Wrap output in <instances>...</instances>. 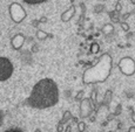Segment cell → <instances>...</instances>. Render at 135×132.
Returning <instances> with one entry per match:
<instances>
[{"label": "cell", "instance_id": "6da1fadb", "mask_svg": "<svg viewBox=\"0 0 135 132\" xmlns=\"http://www.w3.org/2000/svg\"><path fill=\"white\" fill-rule=\"evenodd\" d=\"M59 102V88L52 78H42L34 84L31 95L24 102L25 105L31 108L48 109L58 104Z\"/></svg>", "mask_w": 135, "mask_h": 132}, {"label": "cell", "instance_id": "7a4b0ae2", "mask_svg": "<svg viewBox=\"0 0 135 132\" xmlns=\"http://www.w3.org/2000/svg\"><path fill=\"white\" fill-rule=\"evenodd\" d=\"M112 68H113V59L108 53H105L100 56V59L84 71L82 83L84 84H97L103 83L109 77Z\"/></svg>", "mask_w": 135, "mask_h": 132}, {"label": "cell", "instance_id": "3957f363", "mask_svg": "<svg viewBox=\"0 0 135 132\" xmlns=\"http://www.w3.org/2000/svg\"><path fill=\"white\" fill-rule=\"evenodd\" d=\"M13 64L9 59L5 56H0V82L7 81L13 75Z\"/></svg>", "mask_w": 135, "mask_h": 132}, {"label": "cell", "instance_id": "277c9868", "mask_svg": "<svg viewBox=\"0 0 135 132\" xmlns=\"http://www.w3.org/2000/svg\"><path fill=\"white\" fill-rule=\"evenodd\" d=\"M118 67L119 70L126 76H132L135 74V61L134 59L129 57V56H124V57L120 59Z\"/></svg>", "mask_w": 135, "mask_h": 132}, {"label": "cell", "instance_id": "5b68a950", "mask_svg": "<svg viewBox=\"0 0 135 132\" xmlns=\"http://www.w3.org/2000/svg\"><path fill=\"white\" fill-rule=\"evenodd\" d=\"M9 15H11V19L15 22V24H20V22L26 18L27 13H26L24 7H22L20 4L13 2V4H11V6H9Z\"/></svg>", "mask_w": 135, "mask_h": 132}, {"label": "cell", "instance_id": "8992f818", "mask_svg": "<svg viewBox=\"0 0 135 132\" xmlns=\"http://www.w3.org/2000/svg\"><path fill=\"white\" fill-rule=\"evenodd\" d=\"M93 112V105L90 98H84L80 104V117L81 118H87L92 115Z\"/></svg>", "mask_w": 135, "mask_h": 132}, {"label": "cell", "instance_id": "52a82bcc", "mask_svg": "<svg viewBox=\"0 0 135 132\" xmlns=\"http://www.w3.org/2000/svg\"><path fill=\"white\" fill-rule=\"evenodd\" d=\"M24 42H25V36L22 34L14 35L11 40V45H12L13 49H15V50H18V49L21 48L22 45H24Z\"/></svg>", "mask_w": 135, "mask_h": 132}, {"label": "cell", "instance_id": "ba28073f", "mask_svg": "<svg viewBox=\"0 0 135 132\" xmlns=\"http://www.w3.org/2000/svg\"><path fill=\"white\" fill-rule=\"evenodd\" d=\"M75 11H76L75 6H74V5H72V7H69V8L67 9V11H65V12L61 14V20H62L64 22H68L69 20H71L72 18L74 17Z\"/></svg>", "mask_w": 135, "mask_h": 132}, {"label": "cell", "instance_id": "9c48e42d", "mask_svg": "<svg viewBox=\"0 0 135 132\" xmlns=\"http://www.w3.org/2000/svg\"><path fill=\"white\" fill-rule=\"evenodd\" d=\"M101 32H102L105 35H109V34H112V33L114 32V26L112 25V24H106V25L102 27Z\"/></svg>", "mask_w": 135, "mask_h": 132}, {"label": "cell", "instance_id": "30bf717a", "mask_svg": "<svg viewBox=\"0 0 135 132\" xmlns=\"http://www.w3.org/2000/svg\"><path fill=\"white\" fill-rule=\"evenodd\" d=\"M112 97H113V92L110 90H107L105 94V97H103V101H102V104L103 105H108L112 101Z\"/></svg>", "mask_w": 135, "mask_h": 132}, {"label": "cell", "instance_id": "8fae6325", "mask_svg": "<svg viewBox=\"0 0 135 132\" xmlns=\"http://www.w3.org/2000/svg\"><path fill=\"white\" fill-rule=\"evenodd\" d=\"M72 117H73V116H72V113H71V111H65V113H64V117H62V119L60 120V123L61 124H66L67 122H68L69 119H72Z\"/></svg>", "mask_w": 135, "mask_h": 132}, {"label": "cell", "instance_id": "7c38bea8", "mask_svg": "<svg viewBox=\"0 0 135 132\" xmlns=\"http://www.w3.org/2000/svg\"><path fill=\"white\" fill-rule=\"evenodd\" d=\"M99 51H100V46H99L97 42L92 43V45H90V54H98Z\"/></svg>", "mask_w": 135, "mask_h": 132}, {"label": "cell", "instance_id": "4fadbf2b", "mask_svg": "<svg viewBox=\"0 0 135 132\" xmlns=\"http://www.w3.org/2000/svg\"><path fill=\"white\" fill-rule=\"evenodd\" d=\"M48 34L47 33H45V32H42L41 29H38L37 30V38L39 39V40H44V39H46V38H48Z\"/></svg>", "mask_w": 135, "mask_h": 132}, {"label": "cell", "instance_id": "5bb4252c", "mask_svg": "<svg viewBox=\"0 0 135 132\" xmlns=\"http://www.w3.org/2000/svg\"><path fill=\"white\" fill-rule=\"evenodd\" d=\"M24 1L28 5H39V4H42V2L48 1V0H24Z\"/></svg>", "mask_w": 135, "mask_h": 132}, {"label": "cell", "instance_id": "9a60e30c", "mask_svg": "<svg viewBox=\"0 0 135 132\" xmlns=\"http://www.w3.org/2000/svg\"><path fill=\"white\" fill-rule=\"evenodd\" d=\"M78 129H79V132H84L86 130V124L84 122H78Z\"/></svg>", "mask_w": 135, "mask_h": 132}, {"label": "cell", "instance_id": "2e32d148", "mask_svg": "<svg viewBox=\"0 0 135 132\" xmlns=\"http://www.w3.org/2000/svg\"><path fill=\"white\" fill-rule=\"evenodd\" d=\"M4 132H24L21 129H18V128H12V129H7L6 131Z\"/></svg>", "mask_w": 135, "mask_h": 132}, {"label": "cell", "instance_id": "e0dca14e", "mask_svg": "<svg viewBox=\"0 0 135 132\" xmlns=\"http://www.w3.org/2000/svg\"><path fill=\"white\" fill-rule=\"evenodd\" d=\"M121 27H122V29L124 30V32H128L129 30V25L128 24H126V22H121Z\"/></svg>", "mask_w": 135, "mask_h": 132}, {"label": "cell", "instance_id": "ac0fdd59", "mask_svg": "<svg viewBox=\"0 0 135 132\" xmlns=\"http://www.w3.org/2000/svg\"><path fill=\"white\" fill-rule=\"evenodd\" d=\"M84 94H85V92L82 91V90H81V91H79V92H78V95H76V97H75V99H80V98H82V97H84Z\"/></svg>", "mask_w": 135, "mask_h": 132}, {"label": "cell", "instance_id": "d6986e66", "mask_svg": "<svg viewBox=\"0 0 135 132\" xmlns=\"http://www.w3.org/2000/svg\"><path fill=\"white\" fill-rule=\"evenodd\" d=\"M4 124V112L0 110V126Z\"/></svg>", "mask_w": 135, "mask_h": 132}, {"label": "cell", "instance_id": "ffe728a7", "mask_svg": "<svg viewBox=\"0 0 135 132\" xmlns=\"http://www.w3.org/2000/svg\"><path fill=\"white\" fill-rule=\"evenodd\" d=\"M56 130H58V132H62V131H64V124L59 123V124H58V128H56Z\"/></svg>", "mask_w": 135, "mask_h": 132}, {"label": "cell", "instance_id": "44dd1931", "mask_svg": "<svg viewBox=\"0 0 135 132\" xmlns=\"http://www.w3.org/2000/svg\"><path fill=\"white\" fill-rule=\"evenodd\" d=\"M121 9H122V6H121L120 2H118V4H116V6H115V12H120Z\"/></svg>", "mask_w": 135, "mask_h": 132}, {"label": "cell", "instance_id": "7402d4cb", "mask_svg": "<svg viewBox=\"0 0 135 132\" xmlns=\"http://www.w3.org/2000/svg\"><path fill=\"white\" fill-rule=\"evenodd\" d=\"M72 131V125H68L66 128V130H65V132H71Z\"/></svg>", "mask_w": 135, "mask_h": 132}, {"label": "cell", "instance_id": "603a6c76", "mask_svg": "<svg viewBox=\"0 0 135 132\" xmlns=\"http://www.w3.org/2000/svg\"><path fill=\"white\" fill-rule=\"evenodd\" d=\"M120 111H121V105H119V107L116 108V112L115 113H116V115H118V113H121Z\"/></svg>", "mask_w": 135, "mask_h": 132}, {"label": "cell", "instance_id": "cb8c5ba5", "mask_svg": "<svg viewBox=\"0 0 135 132\" xmlns=\"http://www.w3.org/2000/svg\"><path fill=\"white\" fill-rule=\"evenodd\" d=\"M128 132H135V126H131L128 129Z\"/></svg>", "mask_w": 135, "mask_h": 132}, {"label": "cell", "instance_id": "d4e9b609", "mask_svg": "<svg viewBox=\"0 0 135 132\" xmlns=\"http://www.w3.org/2000/svg\"><path fill=\"white\" fill-rule=\"evenodd\" d=\"M132 119H133V122L135 123V112H133V113H132Z\"/></svg>", "mask_w": 135, "mask_h": 132}, {"label": "cell", "instance_id": "484cf974", "mask_svg": "<svg viewBox=\"0 0 135 132\" xmlns=\"http://www.w3.org/2000/svg\"><path fill=\"white\" fill-rule=\"evenodd\" d=\"M72 119H73V122H74V123H78V119H76V118H74V117H72Z\"/></svg>", "mask_w": 135, "mask_h": 132}, {"label": "cell", "instance_id": "4316f807", "mask_svg": "<svg viewBox=\"0 0 135 132\" xmlns=\"http://www.w3.org/2000/svg\"><path fill=\"white\" fill-rule=\"evenodd\" d=\"M35 132H41V131H40V129H37V130H35Z\"/></svg>", "mask_w": 135, "mask_h": 132}, {"label": "cell", "instance_id": "83f0119b", "mask_svg": "<svg viewBox=\"0 0 135 132\" xmlns=\"http://www.w3.org/2000/svg\"><path fill=\"white\" fill-rule=\"evenodd\" d=\"M132 1V4H135V0H131Z\"/></svg>", "mask_w": 135, "mask_h": 132}, {"label": "cell", "instance_id": "f1b7e54d", "mask_svg": "<svg viewBox=\"0 0 135 132\" xmlns=\"http://www.w3.org/2000/svg\"><path fill=\"white\" fill-rule=\"evenodd\" d=\"M73 1H74V0H71V2H73Z\"/></svg>", "mask_w": 135, "mask_h": 132}, {"label": "cell", "instance_id": "f546056e", "mask_svg": "<svg viewBox=\"0 0 135 132\" xmlns=\"http://www.w3.org/2000/svg\"><path fill=\"white\" fill-rule=\"evenodd\" d=\"M119 1H120V0H119Z\"/></svg>", "mask_w": 135, "mask_h": 132}]
</instances>
